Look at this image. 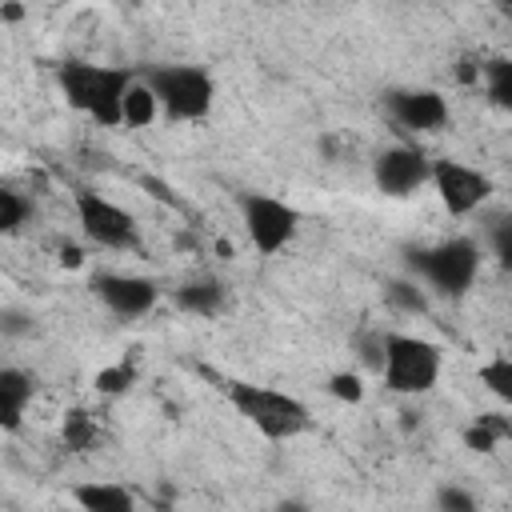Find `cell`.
<instances>
[{"label": "cell", "mask_w": 512, "mask_h": 512, "mask_svg": "<svg viewBox=\"0 0 512 512\" xmlns=\"http://www.w3.org/2000/svg\"><path fill=\"white\" fill-rule=\"evenodd\" d=\"M144 80L152 84L160 108L168 120H184V124H196L212 112V100H216V84L208 76V68L200 64H156L144 72Z\"/></svg>", "instance_id": "obj_5"}, {"label": "cell", "mask_w": 512, "mask_h": 512, "mask_svg": "<svg viewBox=\"0 0 512 512\" xmlns=\"http://www.w3.org/2000/svg\"><path fill=\"white\" fill-rule=\"evenodd\" d=\"M92 384H96L100 396H124V392L136 384V364H128V360H120V364H104V368L92 376Z\"/></svg>", "instance_id": "obj_20"}, {"label": "cell", "mask_w": 512, "mask_h": 512, "mask_svg": "<svg viewBox=\"0 0 512 512\" xmlns=\"http://www.w3.org/2000/svg\"><path fill=\"white\" fill-rule=\"evenodd\" d=\"M384 112L404 132H440L448 128V100L436 88H392L384 92Z\"/></svg>", "instance_id": "obj_11"}, {"label": "cell", "mask_w": 512, "mask_h": 512, "mask_svg": "<svg viewBox=\"0 0 512 512\" xmlns=\"http://www.w3.org/2000/svg\"><path fill=\"white\" fill-rule=\"evenodd\" d=\"M384 328H372V332H364L360 340H356V352H360V364L364 368H372V372H380L384 368Z\"/></svg>", "instance_id": "obj_25"}, {"label": "cell", "mask_w": 512, "mask_h": 512, "mask_svg": "<svg viewBox=\"0 0 512 512\" xmlns=\"http://www.w3.org/2000/svg\"><path fill=\"white\" fill-rule=\"evenodd\" d=\"M500 436H504V424H500V420H492V416H480L476 424H468V428L460 432L464 448H468V452H480V456L496 452V440H500Z\"/></svg>", "instance_id": "obj_21"}, {"label": "cell", "mask_w": 512, "mask_h": 512, "mask_svg": "<svg viewBox=\"0 0 512 512\" xmlns=\"http://www.w3.org/2000/svg\"><path fill=\"white\" fill-rule=\"evenodd\" d=\"M480 244L468 240V236H448L440 244H428V248H408L404 252V264H408V276H416L428 292L436 296H448V300H460L468 296V288L476 284L480 276Z\"/></svg>", "instance_id": "obj_3"}, {"label": "cell", "mask_w": 512, "mask_h": 512, "mask_svg": "<svg viewBox=\"0 0 512 512\" xmlns=\"http://www.w3.org/2000/svg\"><path fill=\"white\" fill-rule=\"evenodd\" d=\"M76 224H80L84 240L96 248H112V252L140 248L132 212H124L120 204H112L108 196H100L92 188H76Z\"/></svg>", "instance_id": "obj_7"}, {"label": "cell", "mask_w": 512, "mask_h": 512, "mask_svg": "<svg viewBox=\"0 0 512 512\" xmlns=\"http://www.w3.org/2000/svg\"><path fill=\"white\" fill-rule=\"evenodd\" d=\"M372 180L388 200H408L432 184V160L416 144H392L372 160Z\"/></svg>", "instance_id": "obj_9"}, {"label": "cell", "mask_w": 512, "mask_h": 512, "mask_svg": "<svg viewBox=\"0 0 512 512\" xmlns=\"http://www.w3.org/2000/svg\"><path fill=\"white\" fill-rule=\"evenodd\" d=\"M488 252L504 272H512V216H500L488 228Z\"/></svg>", "instance_id": "obj_23"}, {"label": "cell", "mask_w": 512, "mask_h": 512, "mask_svg": "<svg viewBox=\"0 0 512 512\" xmlns=\"http://www.w3.org/2000/svg\"><path fill=\"white\" fill-rule=\"evenodd\" d=\"M60 264H64V268H80V264H84V248L64 244V248H60Z\"/></svg>", "instance_id": "obj_27"}, {"label": "cell", "mask_w": 512, "mask_h": 512, "mask_svg": "<svg viewBox=\"0 0 512 512\" xmlns=\"http://www.w3.org/2000/svg\"><path fill=\"white\" fill-rule=\"evenodd\" d=\"M92 292H96V300H100L112 316H120V320H140V316H148V312L156 308V300H160L156 280L136 276V272H100V276H92Z\"/></svg>", "instance_id": "obj_10"}, {"label": "cell", "mask_w": 512, "mask_h": 512, "mask_svg": "<svg viewBox=\"0 0 512 512\" xmlns=\"http://www.w3.org/2000/svg\"><path fill=\"white\" fill-rule=\"evenodd\" d=\"M60 436H64V444H68L72 452H88V448H96V440H100V428H96V420H92L84 408H72V412L64 416V428H60Z\"/></svg>", "instance_id": "obj_18"}, {"label": "cell", "mask_w": 512, "mask_h": 512, "mask_svg": "<svg viewBox=\"0 0 512 512\" xmlns=\"http://www.w3.org/2000/svg\"><path fill=\"white\" fill-rule=\"evenodd\" d=\"M440 364H444V352L424 340V336H412V332H388L384 336V368H380V380L388 392L396 396H424L436 388L440 380Z\"/></svg>", "instance_id": "obj_4"}, {"label": "cell", "mask_w": 512, "mask_h": 512, "mask_svg": "<svg viewBox=\"0 0 512 512\" xmlns=\"http://www.w3.org/2000/svg\"><path fill=\"white\" fill-rule=\"evenodd\" d=\"M136 72L124 64H92V60H64L56 68V88L64 104L100 128L124 124V96L132 88Z\"/></svg>", "instance_id": "obj_1"}, {"label": "cell", "mask_w": 512, "mask_h": 512, "mask_svg": "<svg viewBox=\"0 0 512 512\" xmlns=\"http://www.w3.org/2000/svg\"><path fill=\"white\" fill-rule=\"evenodd\" d=\"M388 300L408 312V316H420L428 312V296H424V284L416 276H400V280H388Z\"/></svg>", "instance_id": "obj_19"}, {"label": "cell", "mask_w": 512, "mask_h": 512, "mask_svg": "<svg viewBox=\"0 0 512 512\" xmlns=\"http://www.w3.org/2000/svg\"><path fill=\"white\" fill-rule=\"evenodd\" d=\"M32 392H36V380L24 368H12V364L0 368V428L4 432H16L24 424Z\"/></svg>", "instance_id": "obj_12"}, {"label": "cell", "mask_w": 512, "mask_h": 512, "mask_svg": "<svg viewBox=\"0 0 512 512\" xmlns=\"http://www.w3.org/2000/svg\"><path fill=\"white\" fill-rule=\"evenodd\" d=\"M436 508H444V512H472L476 508V496L464 492V488H456V484H444L436 492Z\"/></svg>", "instance_id": "obj_26"}, {"label": "cell", "mask_w": 512, "mask_h": 512, "mask_svg": "<svg viewBox=\"0 0 512 512\" xmlns=\"http://www.w3.org/2000/svg\"><path fill=\"white\" fill-rule=\"evenodd\" d=\"M432 188H436V196H440L448 216H468L480 204H488L492 176L472 168V164H464V160L444 156V160H432Z\"/></svg>", "instance_id": "obj_8"}, {"label": "cell", "mask_w": 512, "mask_h": 512, "mask_svg": "<svg viewBox=\"0 0 512 512\" xmlns=\"http://www.w3.org/2000/svg\"><path fill=\"white\" fill-rule=\"evenodd\" d=\"M176 308L180 312H192V316H216L224 308V288L216 280H184L176 292H172Z\"/></svg>", "instance_id": "obj_14"}, {"label": "cell", "mask_w": 512, "mask_h": 512, "mask_svg": "<svg viewBox=\"0 0 512 512\" xmlns=\"http://www.w3.org/2000/svg\"><path fill=\"white\" fill-rule=\"evenodd\" d=\"M160 112L164 108H160L152 84L148 80H132L128 96H124V128H148V124H156Z\"/></svg>", "instance_id": "obj_15"}, {"label": "cell", "mask_w": 512, "mask_h": 512, "mask_svg": "<svg viewBox=\"0 0 512 512\" xmlns=\"http://www.w3.org/2000/svg\"><path fill=\"white\" fill-rule=\"evenodd\" d=\"M328 396L332 400H340V404H360L364 400V380H360V372H332L328 376Z\"/></svg>", "instance_id": "obj_24"}, {"label": "cell", "mask_w": 512, "mask_h": 512, "mask_svg": "<svg viewBox=\"0 0 512 512\" xmlns=\"http://www.w3.org/2000/svg\"><path fill=\"white\" fill-rule=\"evenodd\" d=\"M216 252L228 260V256H232V244H228V240H216Z\"/></svg>", "instance_id": "obj_29"}, {"label": "cell", "mask_w": 512, "mask_h": 512, "mask_svg": "<svg viewBox=\"0 0 512 512\" xmlns=\"http://www.w3.org/2000/svg\"><path fill=\"white\" fill-rule=\"evenodd\" d=\"M224 396L236 408V416L244 424H252L264 440H296L312 428V408L284 388H268V384H252V380H228Z\"/></svg>", "instance_id": "obj_2"}, {"label": "cell", "mask_w": 512, "mask_h": 512, "mask_svg": "<svg viewBox=\"0 0 512 512\" xmlns=\"http://www.w3.org/2000/svg\"><path fill=\"white\" fill-rule=\"evenodd\" d=\"M480 80H484V100L492 108H500V112H512V56L488 60Z\"/></svg>", "instance_id": "obj_16"}, {"label": "cell", "mask_w": 512, "mask_h": 512, "mask_svg": "<svg viewBox=\"0 0 512 512\" xmlns=\"http://www.w3.org/2000/svg\"><path fill=\"white\" fill-rule=\"evenodd\" d=\"M476 380L484 384V392H492L500 404L512 408V356H492L476 368Z\"/></svg>", "instance_id": "obj_17"}, {"label": "cell", "mask_w": 512, "mask_h": 512, "mask_svg": "<svg viewBox=\"0 0 512 512\" xmlns=\"http://www.w3.org/2000/svg\"><path fill=\"white\" fill-rule=\"evenodd\" d=\"M0 20H4V24H20V20H24V8H20L16 0H0Z\"/></svg>", "instance_id": "obj_28"}, {"label": "cell", "mask_w": 512, "mask_h": 512, "mask_svg": "<svg viewBox=\"0 0 512 512\" xmlns=\"http://www.w3.org/2000/svg\"><path fill=\"white\" fill-rule=\"evenodd\" d=\"M28 216H32V204H28L20 192L4 188V192H0V232H4V236H16V232L28 224Z\"/></svg>", "instance_id": "obj_22"}, {"label": "cell", "mask_w": 512, "mask_h": 512, "mask_svg": "<svg viewBox=\"0 0 512 512\" xmlns=\"http://www.w3.org/2000/svg\"><path fill=\"white\" fill-rule=\"evenodd\" d=\"M240 220H244V236L260 256H276L284 252L296 232H300V212L268 192H244L240 196Z\"/></svg>", "instance_id": "obj_6"}, {"label": "cell", "mask_w": 512, "mask_h": 512, "mask_svg": "<svg viewBox=\"0 0 512 512\" xmlns=\"http://www.w3.org/2000/svg\"><path fill=\"white\" fill-rule=\"evenodd\" d=\"M72 500H76L84 512H132V508H136V496H132L124 484H108V480L76 484V488H72Z\"/></svg>", "instance_id": "obj_13"}, {"label": "cell", "mask_w": 512, "mask_h": 512, "mask_svg": "<svg viewBox=\"0 0 512 512\" xmlns=\"http://www.w3.org/2000/svg\"><path fill=\"white\" fill-rule=\"evenodd\" d=\"M496 8H500L504 16H512V0H496Z\"/></svg>", "instance_id": "obj_30"}]
</instances>
